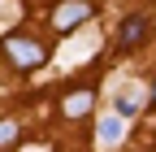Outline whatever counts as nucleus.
<instances>
[{
	"mask_svg": "<svg viewBox=\"0 0 156 152\" xmlns=\"http://www.w3.org/2000/svg\"><path fill=\"white\" fill-rule=\"evenodd\" d=\"M117 139H122V118H104V122H100V143L113 148Z\"/></svg>",
	"mask_w": 156,
	"mask_h": 152,
	"instance_id": "5",
	"label": "nucleus"
},
{
	"mask_svg": "<svg viewBox=\"0 0 156 152\" xmlns=\"http://www.w3.org/2000/svg\"><path fill=\"white\" fill-rule=\"evenodd\" d=\"M91 13H95L91 0H61V5H56V13H52V26L65 35V31H74L78 22H87Z\"/></svg>",
	"mask_w": 156,
	"mask_h": 152,
	"instance_id": "2",
	"label": "nucleus"
},
{
	"mask_svg": "<svg viewBox=\"0 0 156 152\" xmlns=\"http://www.w3.org/2000/svg\"><path fill=\"white\" fill-rule=\"evenodd\" d=\"M91 104H95V96L83 87V91H69V96H65L61 113H65V118H83V113H91Z\"/></svg>",
	"mask_w": 156,
	"mask_h": 152,
	"instance_id": "4",
	"label": "nucleus"
},
{
	"mask_svg": "<svg viewBox=\"0 0 156 152\" xmlns=\"http://www.w3.org/2000/svg\"><path fill=\"white\" fill-rule=\"evenodd\" d=\"M17 139V122H0V148Z\"/></svg>",
	"mask_w": 156,
	"mask_h": 152,
	"instance_id": "7",
	"label": "nucleus"
},
{
	"mask_svg": "<svg viewBox=\"0 0 156 152\" xmlns=\"http://www.w3.org/2000/svg\"><path fill=\"white\" fill-rule=\"evenodd\" d=\"M139 113V100H134V91H122L117 96V118H134Z\"/></svg>",
	"mask_w": 156,
	"mask_h": 152,
	"instance_id": "6",
	"label": "nucleus"
},
{
	"mask_svg": "<svg viewBox=\"0 0 156 152\" xmlns=\"http://www.w3.org/2000/svg\"><path fill=\"white\" fill-rule=\"evenodd\" d=\"M5 56H9L17 70H39V65L48 61V48L39 44V39H30V35L13 31V35H5Z\"/></svg>",
	"mask_w": 156,
	"mask_h": 152,
	"instance_id": "1",
	"label": "nucleus"
},
{
	"mask_svg": "<svg viewBox=\"0 0 156 152\" xmlns=\"http://www.w3.org/2000/svg\"><path fill=\"white\" fill-rule=\"evenodd\" d=\"M147 35H152V17L147 13H130L126 22L117 26V48H139Z\"/></svg>",
	"mask_w": 156,
	"mask_h": 152,
	"instance_id": "3",
	"label": "nucleus"
},
{
	"mask_svg": "<svg viewBox=\"0 0 156 152\" xmlns=\"http://www.w3.org/2000/svg\"><path fill=\"white\" fill-rule=\"evenodd\" d=\"M152 104H156V83H152Z\"/></svg>",
	"mask_w": 156,
	"mask_h": 152,
	"instance_id": "8",
	"label": "nucleus"
}]
</instances>
